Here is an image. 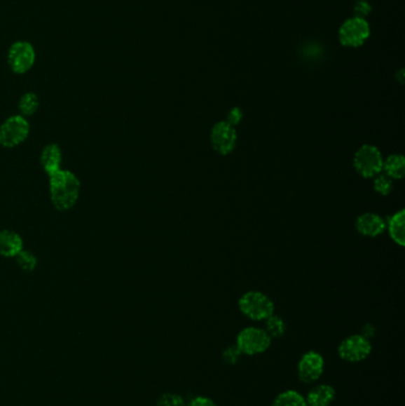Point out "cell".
I'll return each mask as SVG.
<instances>
[{"instance_id": "14", "label": "cell", "mask_w": 405, "mask_h": 406, "mask_svg": "<svg viewBox=\"0 0 405 406\" xmlns=\"http://www.w3.org/2000/svg\"><path fill=\"white\" fill-rule=\"evenodd\" d=\"M61 150L59 147L56 145H49V147L44 149L42 152V165H43L44 170L49 176L56 174L60 170V165H61Z\"/></svg>"}, {"instance_id": "23", "label": "cell", "mask_w": 405, "mask_h": 406, "mask_svg": "<svg viewBox=\"0 0 405 406\" xmlns=\"http://www.w3.org/2000/svg\"><path fill=\"white\" fill-rule=\"evenodd\" d=\"M242 356V352L239 351L237 346H230V347H227V349L222 352L221 358L225 364L235 365L238 363Z\"/></svg>"}, {"instance_id": "24", "label": "cell", "mask_w": 405, "mask_h": 406, "mask_svg": "<svg viewBox=\"0 0 405 406\" xmlns=\"http://www.w3.org/2000/svg\"><path fill=\"white\" fill-rule=\"evenodd\" d=\"M186 406H218L215 404L214 400L208 397H203V395H198L194 398L191 399Z\"/></svg>"}, {"instance_id": "10", "label": "cell", "mask_w": 405, "mask_h": 406, "mask_svg": "<svg viewBox=\"0 0 405 406\" xmlns=\"http://www.w3.org/2000/svg\"><path fill=\"white\" fill-rule=\"evenodd\" d=\"M29 133V124L22 116H12L0 128V144L5 147H13L22 143Z\"/></svg>"}, {"instance_id": "9", "label": "cell", "mask_w": 405, "mask_h": 406, "mask_svg": "<svg viewBox=\"0 0 405 406\" xmlns=\"http://www.w3.org/2000/svg\"><path fill=\"white\" fill-rule=\"evenodd\" d=\"M237 131L227 121H220L212 128L211 143L215 151L226 156L233 151L237 145Z\"/></svg>"}, {"instance_id": "25", "label": "cell", "mask_w": 405, "mask_h": 406, "mask_svg": "<svg viewBox=\"0 0 405 406\" xmlns=\"http://www.w3.org/2000/svg\"><path fill=\"white\" fill-rule=\"evenodd\" d=\"M242 109H238V107H234V109H231L228 114H227V123L232 125V126H235L238 125L240 121H242Z\"/></svg>"}, {"instance_id": "17", "label": "cell", "mask_w": 405, "mask_h": 406, "mask_svg": "<svg viewBox=\"0 0 405 406\" xmlns=\"http://www.w3.org/2000/svg\"><path fill=\"white\" fill-rule=\"evenodd\" d=\"M271 406H308L303 395L297 391L287 390L277 395Z\"/></svg>"}, {"instance_id": "21", "label": "cell", "mask_w": 405, "mask_h": 406, "mask_svg": "<svg viewBox=\"0 0 405 406\" xmlns=\"http://www.w3.org/2000/svg\"><path fill=\"white\" fill-rule=\"evenodd\" d=\"M374 190L382 195H389L392 190V181L386 175H379L374 180Z\"/></svg>"}, {"instance_id": "8", "label": "cell", "mask_w": 405, "mask_h": 406, "mask_svg": "<svg viewBox=\"0 0 405 406\" xmlns=\"http://www.w3.org/2000/svg\"><path fill=\"white\" fill-rule=\"evenodd\" d=\"M324 371V356L315 351L304 353L297 365V374L304 384L315 383L322 377Z\"/></svg>"}, {"instance_id": "18", "label": "cell", "mask_w": 405, "mask_h": 406, "mask_svg": "<svg viewBox=\"0 0 405 406\" xmlns=\"http://www.w3.org/2000/svg\"><path fill=\"white\" fill-rule=\"evenodd\" d=\"M265 321H266L265 322V332L268 333V335L271 339H277V337H281L284 335L287 325H285V322L280 316L271 315Z\"/></svg>"}, {"instance_id": "7", "label": "cell", "mask_w": 405, "mask_h": 406, "mask_svg": "<svg viewBox=\"0 0 405 406\" xmlns=\"http://www.w3.org/2000/svg\"><path fill=\"white\" fill-rule=\"evenodd\" d=\"M370 36V25L360 17L348 20L340 27V42L346 47H360Z\"/></svg>"}, {"instance_id": "16", "label": "cell", "mask_w": 405, "mask_h": 406, "mask_svg": "<svg viewBox=\"0 0 405 406\" xmlns=\"http://www.w3.org/2000/svg\"><path fill=\"white\" fill-rule=\"evenodd\" d=\"M383 169L390 178L401 180L404 177L405 159L401 155H391L383 163Z\"/></svg>"}, {"instance_id": "11", "label": "cell", "mask_w": 405, "mask_h": 406, "mask_svg": "<svg viewBox=\"0 0 405 406\" xmlns=\"http://www.w3.org/2000/svg\"><path fill=\"white\" fill-rule=\"evenodd\" d=\"M385 227V221L377 214H362L357 220L358 232L362 233V236H371V238L382 234Z\"/></svg>"}, {"instance_id": "3", "label": "cell", "mask_w": 405, "mask_h": 406, "mask_svg": "<svg viewBox=\"0 0 405 406\" xmlns=\"http://www.w3.org/2000/svg\"><path fill=\"white\" fill-rule=\"evenodd\" d=\"M271 340L273 339L268 335L264 329L247 327L238 334L235 346L238 347L242 354L258 356L269 349Z\"/></svg>"}, {"instance_id": "4", "label": "cell", "mask_w": 405, "mask_h": 406, "mask_svg": "<svg viewBox=\"0 0 405 406\" xmlns=\"http://www.w3.org/2000/svg\"><path fill=\"white\" fill-rule=\"evenodd\" d=\"M372 352V344L365 335H351L340 344L338 353L343 361L357 364L366 360Z\"/></svg>"}, {"instance_id": "6", "label": "cell", "mask_w": 405, "mask_h": 406, "mask_svg": "<svg viewBox=\"0 0 405 406\" xmlns=\"http://www.w3.org/2000/svg\"><path fill=\"white\" fill-rule=\"evenodd\" d=\"M355 168L362 177H373L383 170L382 154L373 145H362L355 156Z\"/></svg>"}, {"instance_id": "13", "label": "cell", "mask_w": 405, "mask_h": 406, "mask_svg": "<svg viewBox=\"0 0 405 406\" xmlns=\"http://www.w3.org/2000/svg\"><path fill=\"white\" fill-rule=\"evenodd\" d=\"M23 250V241L16 233L10 231L0 232V255L15 257Z\"/></svg>"}, {"instance_id": "15", "label": "cell", "mask_w": 405, "mask_h": 406, "mask_svg": "<svg viewBox=\"0 0 405 406\" xmlns=\"http://www.w3.org/2000/svg\"><path fill=\"white\" fill-rule=\"evenodd\" d=\"M390 236L392 238L396 244L404 246L405 244V212L401 209L397 213H394L390 217L389 224Z\"/></svg>"}, {"instance_id": "19", "label": "cell", "mask_w": 405, "mask_h": 406, "mask_svg": "<svg viewBox=\"0 0 405 406\" xmlns=\"http://www.w3.org/2000/svg\"><path fill=\"white\" fill-rule=\"evenodd\" d=\"M39 97H36V94H24L23 97H20V112L25 116H32L39 109Z\"/></svg>"}, {"instance_id": "12", "label": "cell", "mask_w": 405, "mask_h": 406, "mask_svg": "<svg viewBox=\"0 0 405 406\" xmlns=\"http://www.w3.org/2000/svg\"><path fill=\"white\" fill-rule=\"evenodd\" d=\"M336 397L334 387L327 384H321L309 391L306 398L308 406H329Z\"/></svg>"}, {"instance_id": "22", "label": "cell", "mask_w": 405, "mask_h": 406, "mask_svg": "<svg viewBox=\"0 0 405 406\" xmlns=\"http://www.w3.org/2000/svg\"><path fill=\"white\" fill-rule=\"evenodd\" d=\"M17 263L23 270L32 271L36 266L35 255L30 252L22 251L16 255Z\"/></svg>"}, {"instance_id": "1", "label": "cell", "mask_w": 405, "mask_h": 406, "mask_svg": "<svg viewBox=\"0 0 405 406\" xmlns=\"http://www.w3.org/2000/svg\"><path fill=\"white\" fill-rule=\"evenodd\" d=\"M80 193V182L71 171L59 170L50 176L51 201L56 208L66 210L75 205Z\"/></svg>"}, {"instance_id": "2", "label": "cell", "mask_w": 405, "mask_h": 406, "mask_svg": "<svg viewBox=\"0 0 405 406\" xmlns=\"http://www.w3.org/2000/svg\"><path fill=\"white\" fill-rule=\"evenodd\" d=\"M239 309L246 318L263 321L275 313V304L266 295L259 291H249L239 299Z\"/></svg>"}, {"instance_id": "20", "label": "cell", "mask_w": 405, "mask_h": 406, "mask_svg": "<svg viewBox=\"0 0 405 406\" xmlns=\"http://www.w3.org/2000/svg\"><path fill=\"white\" fill-rule=\"evenodd\" d=\"M157 406H186L184 397L176 393H164L157 400Z\"/></svg>"}, {"instance_id": "5", "label": "cell", "mask_w": 405, "mask_h": 406, "mask_svg": "<svg viewBox=\"0 0 405 406\" xmlns=\"http://www.w3.org/2000/svg\"><path fill=\"white\" fill-rule=\"evenodd\" d=\"M36 61L35 49L32 43L18 41L13 43L8 53V67L16 74H25L32 69Z\"/></svg>"}]
</instances>
